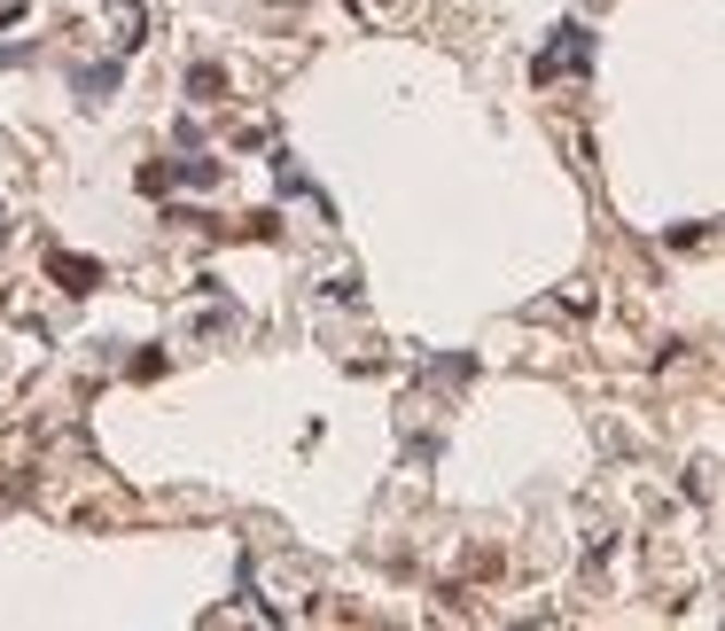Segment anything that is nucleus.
I'll return each instance as SVG.
<instances>
[{
  "instance_id": "nucleus-1",
  "label": "nucleus",
  "mask_w": 725,
  "mask_h": 631,
  "mask_svg": "<svg viewBox=\"0 0 725 631\" xmlns=\"http://www.w3.org/2000/svg\"><path fill=\"white\" fill-rule=\"evenodd\" d=\"M569 63H586V32H562V47H554V55H539V78H554V71H569Z\"/></svg>"
}]
</instances>
